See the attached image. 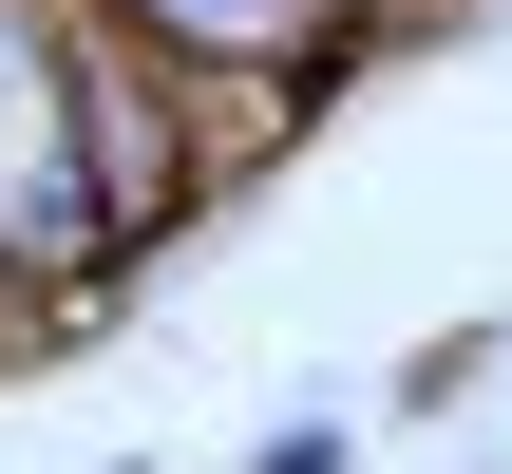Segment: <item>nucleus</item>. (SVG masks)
Listing matches in <instances>:
<instances>
[{"label": "nucleus", "mask_w": 512, "mask_h": 474, "mask_svg": "<svg viewBox=\"0 0 512 474\" xmlns=\"http://www.w3.org/2000/svg\"><path fill=\"white\" fill-rule=\"evenodd\" d=\"M247 474H361V437H342V418H266V456Z\"/></svg>", "instance_id": "nucleus-1"}, {"label": "nucleus", "mask_w": 512, "mask_h": 474, "mask_svg": "<svg viewBox=\"0 0 512 474\" xmlns=\"http://www.w3.org/2000/svg\"><path fill=\"white\" fill-rule=\"evenodd\" d=\"M95 474H152V456H95Z\"/></svg>", "instance_id": "nucleus-2"}]
</instances>
